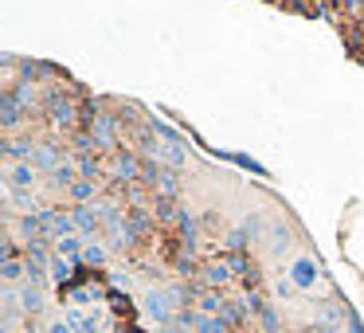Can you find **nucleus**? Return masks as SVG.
<instances>
[{
  "label": "nucleus",
  "instance_id": "obj_1",
  "mask_svg": "<svg viewBox=\"0 0 364 333\" xmlns=\"http://www.w3.org/2000/svg\"><path fill=\"white\" fill-rule=\"evenodd\" d=\"M177 302H180V294H157L153 291V294H145V314H153L157 322H169Z\"/></svg>",
  "mask_w": 364,
  "mask_h": 333
},
{
  "label": "nucleus",
  "instance_id": "obj_2",
  "mask_svg": "<svg viewBox=\"0 0 364 333\" xmlns=\"http://www.w3.org/2000/svg\"><path fill=\"white\" fill-rule=\"evenodd\" d=\"M4 279L16 282V279H20V263H12V259H8V263H4Z\"/></svg>",
  "mask_w": 364,
  "mask_h": 333
},
{
  "label": "nucleus",
  "instance_id": "obj_3",
  "mask_svg": "<svg viewBox=\"0 0 364 333\" xmlns=\"http://www.w3.org/2000/svg\"><path fill=\"white\" fill-rule=\"evenodd\" d=\"M47 333H71V329H67V325H63V322H55V325H51Z\"/></svg>",
  "mask_w": 364,
  "mask_h": 333
}]
</instances>
